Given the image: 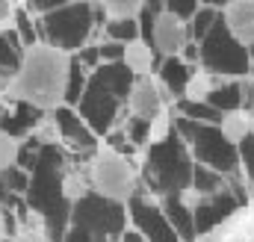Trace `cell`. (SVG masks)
I'll use <instances>...</instances> for the list:
<instances>
[{"label":"cell","instance_id":"cell-1","mask_svg":"<svg viewBox=\"0 0 254 242\" xmlns=\"http://www.w3.org/2000/svg\"><path fill=\"white\" fill-rule=\"evenodd\" d=\"M71 77V57L57 45H30L21 68L9 77L3 104H30L42 113L60 107Z\"/></svg>","mask_w":254,"mask_h":242},{"label":"cell","instance_id":"cell-2","mask_svg":"<svg viewBox=\"0 0 254 242\" xmlns=\"http://www.w3.org/2000/svg\"><path fill=\"white\" fill-rule=\"evenodd\" d=\"M89 181L98 195H104L107 201H116V204H127L136 192L133 166L113 148H98V154L89 166Z\"/></svg>","mask_w":254,"mask_h":242},{"label":"cell","instance_id":"cell-3","mask_svg":"<svg viewBox=\"0 0 254 242\" xmlns=\"http://www.w3.org/2000/svg\"><path fill=\"white\" fill-rule=\"evenodd\" d=\"M151 39H154V51H157V54H163V57H178V54L187 48V24H184V18H181L175 9H163V12L154 18Z\"/></svg>","mask_w":254,"mask_h":242},{"label":"cell","instance_id":"cell-4","mask_svg":"<svg viewBox=\"0 0 254 242\" xmlns=\"http://www.w3.org/2000/svg\"><path fill=\"white\" fill-rule=\"evenodd\" d=\"M163 86L154 80V77H136V83L130 86V113L139 116V119H154L157 113H163Z\"/></svg>","mask_w":254,"mask_h":242},{"label":"cell","instance_id":"cell-5","mask_svg":"<svg viewBox=\"0 0 254 242\" xmlns=\"http://www.w3.org/2000/svg\"><path fill=\"white\" fill-rule=\"evenodd\" d=\"M225 15V27L228 33L243 45L252 48L254 45V0H234L222 9Z\"/></svg>","mask_w":254,"mask_h":242},{"label":"cell","instance_id":"cell-6","mask_svg":"<svg viewBox=\"0 0 254 242\" xmlns=\"http://www.w3.org/2000/svg\"><path fill=\"white\" fill-rule=\"evenodd\" d=\"M154 60H157L154 45H151V42H145V39H139V36L122 45V62H125L136 77H151Z\"/></svg>","mask_w":254,"mask_h":242},{"label":"cell","instance_id":"cell-7","mask_svg":"<svg viewBox=\"0 0 254 242\" xmlns=\"http://www.w3.org/2000/svg\"><path fill=\"white\" fill-rule=\"evenodd\" d=\"M219 130H222L225 142H231V145L246 142V136L254 130L252 113H246V110H231V113H225V116L219 119Z\"/></svg>","mask_w":254,"mask_h":242},{"label":"cell","instance_id":"cell-8","mask_svg":"<svg viewBox=\"0 0 254 242\" xmlns=\"http://www.w3.org/2000/svg\"><path fill=\"white\" fill-rule=\"evenodd\" d=\"M231 77H216V74H210V71H204V68H198V71H192L190 77H187V86H184V95L190 98V101H207L210 95H213V89L216 86H222V83H228Z\"/></svg>","mask_w":254,"mask_h":242},{"label":"cell","instance_id":"cell-9","mask_svg":"<svg viewBox=\"0 0 254 242\" xmlns=\"http://www.w3.org/2000/svg\"><path fill=\"white\" fill-rule=\"evenodd\" d=\"M60 192H63L65 201L77 204V201H83V198L92 192V181H89V175L71 172V175H65V178H63V183H60Z\"/></svg>","mask_w":254,"mask_h":242},{"label":"cell","instance_id":"cell-10","mask_svg":"<svg viewBox=\"0 0 254 242\" xmlns=\"http://www.w3.org/2000/svg\"><path fill=\"white\" fill-rule=\"evenodd\" d=\"M101 9L110 21H130L142 12V3L139 0H107Z\"/></svg>","mask_w":254,"mask_h":242},{"label":"cell","instance_id":"cell-11","mask_svg":"<svg viewBox=\"0 0 254 242\" xmlns=\"http://www.w3.org/2000/svg\"><path fill=\"white\" fill-rule=\"evenodd\" d=\"M18 154H21V142L12 133L0 130V172H9L18 163Z\"/></svg>","mask_w":254,"mask_h":242},{"label":"cell","instance_id":"cell-12","mask_svg":"<svg viewBox=\"0 0 254 242\" xmlns=\"http://www.w3.org/2000/svg\"><path fill=\"white\" fill-rule=\"evenodd\" d=\"M12 242H51L48 240V231H45V225H42V219H36V216H30L18 231H15V237Z\"/></svg>","mask_w":254,"mask_h":242},{"label":"cell","instance_id":"cell-13","mask_svg":"<svg viewBox=\"0 0 254 242\" xmlns=\"http://www.w3.org/2000/svg\"><path fill=\"white\" fill-rule=\"evenodd\" d=\"M169 130H172V119H169V110H163L148 124V145H160L169 136Z\"/></svg>","mask_w":254,"mask_h":242},{"label":"cell","instance_id":"cell-14","mask_svg":"<svg viewBox=\"0 0 254 242\" xmlns=\"http://www.w3.org/2000/svg\"><path fill=\"white\" fill-rule=\"evenodd\" d=\"M33 136H36L39 142H57V139H60V124H57V119L45 116V119L39 121V127L33 130Z\"/></svg>","mask_w":254,"mask_h":242},{"label":"cell","instance_id":"cell-15","mask_svg":"<svg viewBox=\"0 0 254 242\" xmlns=\"http://www.w3.org/2000/svg\"><path fill=\"white\" fill-rule=\"evenodd\" d=\"M0 21H15V6L12 3H0Z\"/></svg>","mask_w":254,"mask_h":242},{"label":"cell","instance_id":"cell-16","mask_svg":"<svg viewBox=\"0 0 254 242\" xmlns=\"http://www.w3.org/2000/svg\"><path fill=\"white\" fill-rule=\"evenodd\" d=\"M198 201H201V195H198V192H187V195H184V204H198Z\"/></svg>","mask_w":254,"mask_h":242},{"label":"cell","instance_id":"cell-17","mask_svg":"<svg viewBox=\"0 0 254 242\" xmlns=\"http://www.w3.org/2000/svg\"><path fill=\"white\" fill-rule=\"evenodd\" d=\"M0 242H6V216L0 210Z\"/></svg>","mask_w":254,"mask_h":242},{"label":"cell","instance_id":"cell-18","mask_svg":"<svg viewBox=\"0 0 254 242\" xmlns=\"http://www.w3.org/2000/svg\"><path fill=\"white\" fill-rule=\"evenodd\" d=\"M12 24H15V21H0V36H3V33H9V30H12Z\"/></svg>","mask_w":254,"mask_h":242},{"label":"cell","instance_id":"cell-19","mask_svg":"<svg viewBox=\"0 0 254 242\" xmlns=\"http://www.w3.org/2000/svg\"><path fill=\"white\" fill-rule=\"evenodd\" d=\"M201 242H216V240H201Z\"/></svg>","mask_w":254,"mask_h":242}]
</instances>
